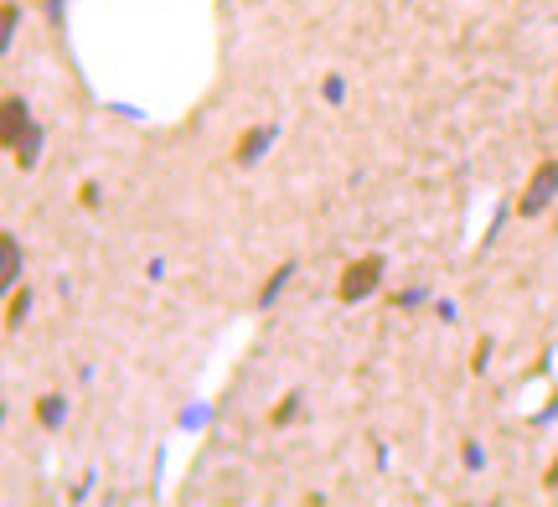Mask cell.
I'll return each instance as SVG.
<instances>
[{
    "instance_id": "cell-1",
    "label": "cell",
    "mask_w": 558,
    "mask_h": 507,
    "mask_svg": "<svg viewBox=\"0 0 558 507\" xmlns=\"http://www.w3.org/2000/svg\"><path fill=\"white\" fill-rule=\"evenodd\" d=\"M383 275H388V259H383V254H362V259H352L347 269H341V280H337V301L341 305L367 301V295L383 285Z\"/></svg>"
},
{
    "instance_id": "cell-2",
    "label": "cell",
    "mask_w": 558,
    "mask_h": 507,
    "mask_svg": "<svg viewBox=\"0 0 558 507\" xmlns=\"http://www.w3.org/2000/svg\"><path fill=\"white\" fill-rule=\"evenodd\" d=\"M554 197H558V161L548 156V161L533 166V177H527V186H522L518 218H543V213L554 207Z\"/></svg>"
},
{
    "instance_id": "cell-3",
    "label": "cell",
    "mask_w": 558,
    "mask_h": 507,
    "mask_svg": "<svg viewBox=\"0 0 558 507\" xmlns=\"http://www.w3.org/2000/svg\"><path fill=\"white\" fill-rule=\"evenodd\" d=\"M275 124H254V130H243L239 135V145H233V161L239 166H254L264 156V150H269V145H275Z\"/></svg>"
},
{
    "instance_id": "cell-4",
    "label": "cell",
    "mask_w": 558,
    "mask_h": 507,
    "mask_svg": "<svg viewBox=\"0 0 558 507\" xmlns=\"http://www.w3.org/2000/svg\"><path fill=\"white\" fill-rule=\"evenodd\" d=\"M26 130H32V120H26V99H5V124H0V141L16 150Z\"/></svg>"
},
{
    "instance_id": "cell-5",
    "label": "cell",
    "mask_w": 558,
    "mask_h": 507,
    "mask_svg": "<svg viewBox=\"0 0 558 507\" xmlns=\"http://www.w3.org/2000/svg\"><path fill=\"white\" fill-rule=\"evenodd\" d=\"M290 275H295V264H279L275 275H269V285L259 290V305H275V295L284 290V280H290Z\"/></svg>"
},
{
    "instance_id": "cell-6",
    "label": "cell",
    "mask_w": 558,
    "mask_h": 507,
    "mask_svg": "<svg viewBox=\"0 0 558 507\" xmlns=\"http://www.w3.org/2000/svg\"><path fill=\"white\" fill-rule=\"evenodd\" d=\"M37 420H41L47 430H58V425H62V399H58V394H47V399H37Z\"/></svg>"
},
{
    "instance_id": "cell-7",
    "label": "cell",
    "mask_w": 558,
    "mask_h": 507,
    "mask_svg": "<svg viewBox=\"0 0 558 507\" xmlns=\"http://www.w3.org/2000/svg\"><path fill=\"white\" fill-rule=\"evenodd\" d=\"M26 305H32V295H26V290H11V305H5V326H11V331H16L21 326V316H26Z\"/></svg>"
},
{
    "instance_id": "cell-8",
    "label": "cell",
    "mask_w": 558,
    "mask_h": 507,
    "mask_svg": "<svg viewBox=\"0 0 558 507\" xmlns=\"http://www.w3.org/2000/svg\"><path fill=\"white\" fill-rule=\"evenodd\" d=\"M16 166H37V130H26L16 145Z\"/></svg>"
},
{
    "instance_id": "cell-9",
    "label": "cell",
    "mask_w": 558,
    "mask_h": 507,
    "mask_svg": "<svg viewBox=\"0 0 558 507\" xmlns=\"http://www.w3.org/2000/svg\"><path fill=\"white\" fill-rule=\"evenodd\" d=\"M16 26H21V5H16V0H5V32H0V47H11Z\"/></svg>"
},
{
    "instance_id": "cell-10",
    "label": "cell",
    "mask_w": 558,
    "mask_h": 507,
    "mask_svg": "<svg viewBox=\"0 0 558 507\" xmlns=\"http://www.w3.org/2000/svg\"><path fill=\"white\" fill-rule=\"evenodd\" d=\"M295 405H300V399L290 394V399H284V405L275 409V425H290V420H295Z\"/></svg>"
},
{
    "instance_id": "cell-11",
    "label": "cell",
    "mask_w": 558,
    "mask_h": 507,
    "mask_svg": "<svg viewBox=\"0 0 558 507\" xmlns=\"http://www.w3.org/2000/svg\"><path fill=\"white\" fill-rule=\"evenodd\" d=\"M543 487H548V492H558V461H554V467H548V476H543Z\"/></svg>"
}]
</instances>
